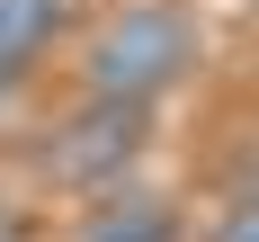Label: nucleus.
<instances>
[{"label":"nucleus","instance_id":"obj_4","mask_svg":"<svg viewBox=\"0 0 259 242\" xmlns=\"http://www.w3.org/2000/svg\"><path fill=\"white\" fill-rule=\"evenodd\" d=\"M63 18H72V0H0V90H18V81L54 54Z\"/></svg>","mask_w":259,"mask_h":242},{"label":"nucleus","instance_id":"obj_6","mask_svg":"<svg viewBox=\"0 0 259 242\" xmlns=\"http://www.w3.org/2000/svg\"><path fill=\"white\" fill-rule=\"evenodd\" d=\"M0 242H27V224H18V206L0 197Z\"/></svg>","mask_w":259,"mask_h":242},{"label":"nucleus","instance_id":"obj_5","mask_svg":"<svg viewBox=\"0 0 259 242\" xmlns=\"http://www.w3.org/2000/svg\"><path fill=\"white\" fill-rule=\"evenodd\" d=\"M206 242H259V188H250V197H233V206L214 215V233H206Z\"/></svg>","mask_w":259,"mask_h":242},{"label":"nucleus","instance_id":"obj_2","mask_svg":"<svg viewBox=\"0 0 259 242\" xmlns=\"http://www.w3.org/2000/svg\"><path fill=\"white\" fill-rule=\"evenodd\" d=\"M143 144H152V108H134V99H90V90H80V99L63 108V126L45 134L36 170L90 206V197H107V188L134 180Z\"/></svg>","mask_w":259,"mask_h":242},{"label":"nucleus","instance_id":"obj_1","mask_svg":"<svg viewBox=\"0 0 259 242\" xmlns=\"http://www.w3.org/2000/svg\"><path fill=\"white\" fill-rule=\"evenodd\" d=\"M197 63H206V18L188 0H125L80 36V90L90 99L161 108Z\"/></svg>","mask_w":259,"mask_h":242},{"label":"nucleus","instance_id":"obj_3","mask_svg":"<svg viewBox=\"0 0 259 242\" xmlns=\"http://www.w3.org/2000/svg\"><path fill=\"white\" fill-rule=\"evenodd\" d=\"M72 242H188V215L179 197H161V188H107V197H90L72 224Z\"/></svg>","mask_w":259,"mask_h":242}]
</instances>
